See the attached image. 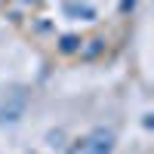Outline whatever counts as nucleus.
Instances as JSON below:
<instances>
[{
    "instance_id": "nucleus-4",
    "label": "nucleus",
    "mask_w": 154,
    "mask_h": 154,
    "mask_svg": "<svg viewBox=\"0 0 154 154\" xmlns=\"http://www.w3.org/2000/svg\"><path fill=\"white\" fill-rule=\"evenodd\" d=\"M22 3H37V0H22Z\"/></svg>"
},
{
    "instance_id": "nucleus-3",
    "label": "nucleus",
    "mask_w": 154,
    "mask_h": 154,
    "mask_svg": "<svg viewBox=\"0 0 154 154\" xmlns=\"http://www.w3.org/2000/svg\"><path fill=\"white\" fill-rule=\"evenodd\" d=\"M74 49H80V40H77V37H62V53H74Z\"/></svg>"
},
{
    "instance_id": "nucleus-1",
    "label": "nucleus",
    "mask_w": 154,
    "mask_h": 154,
    "mask_svg": "<svg viewBox=\"0 0 154 154\" xmlns=\"http://www.w3.org/2000/svg\"><path fill=\"white\" fill-rule=\"evenodd\" d=\"M111 151H114V130L99 126L89 136H83L68 154H111Z\"/></svg>"
},
{
    "instance_id": "nucleus-2",
    "label": "nucleus",
    "mask_w": 154,
    "mask_h": 154,
    "mask_svg": "<svg viewBox=\"0 0 154 154\" xmlns=\"http://www.w3.org/2000/svg\"><path fill=\"white\" fill-rule=\"evenodd\" d=\"M65 9H68V12H80V16H86V19H93V16H96V12L89 9L86 3H74V0H71V3H65Z\"/></svg>"
}]
</instances>
